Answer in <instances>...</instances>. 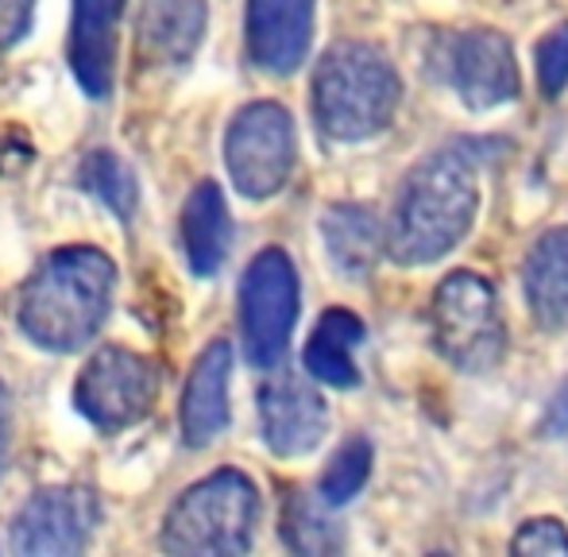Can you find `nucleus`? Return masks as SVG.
I'll list each match as a JSON object with an SVG mask.
<instances>
[{
  "mask_svg": "<svg viewBox=\"0 0 568 557\" xmlns=\"http://www.w3.org/2000/svg\"><path fill=\"white\" fill-rule=\"evenodd\" d=\"M476 210V159L460 143L434 151L398 186L390 221L383 225V252L406 267L434 264L468 236Z\"/></svg>",
  "mask_w": 568,
  "mask_h": 557,
  "instance_id": "obj_1",
  "label": "nucleus"
},
{
  "mask_svg": "<svg viewBox=\"0 0 568 557\" xmlns=\"http://www.w3.org/2000/svg\"><path fill=\"white\" fill-rule=\"evenodd\" d=\"M116 294V264L101 249H59L31 272L16 298V322L47 353H74L105 325Z\"/></svg>",
  "mask_w": 568,
  "mask_h": 557,
  "instance_id": "obj_2",
  "label": "nucleus"
},
{
  "mask_svg": "<svg viewBox=\"0 0 568 557\" xmlns=\"http://www.w3.org/2000/svg\"><path fill=\"white\" fill-rule=\"evenodd\" d=\"M403 82L372 43H333L314 70V121L329 140H372L395 121Z\"/></svg>",
  "mask_w": 568,
  "mask_h": 557,
  "instance_id": "obj_3",
  "label": "nucleus"
},
{
  "mask_svg": "<svg viewBox=\"0 0 568 557\" xmlns=\"http://www.w3.org/2000/svg\"><path fill=\"white\" fill-rule=\"evenodd\" d=\"M260 519V492L236 468L197 480L166 512L163 550L190 557H232L252 546Z\"/></svg>",
  "mask_w": 568,
  "mask_h": 557,
  "instance_id": "obj_4",
  "label": "nucleus"
},
{
  "mask_svg": "<svg viewBox=\"0 0 568 557\" xmlns=\"http://www.w3.org/2000/svg\"><path fill=\"white\" fill-rule=\"evenodd\" d=\"M429 333L453 368L468 376L491 372L507 353V325L495 286L476 272H449L429 302Z\"/></svg>",
  "mask_w": 568,
  "mask_h": 557,
  "instance_id": "obj_5",
  "label": "nucleus"
},
{
  "mask_svg": "<svg viewBox=\"0 0 568 557\" xmlns=\"http://www.w3.org/2000/svg\"><path fill=\"white\" fill-rule=\"evenodd\" d=\"M298 322V272L283 249H263L240 278V337L255 368H275Z\"/></svg>",
  "mask_w": 568,
  "mask_h": 557,
  "instance_id": "obj_6",
  "label": "nucleus"
},
{
  "mask_svg": "<svg viewBox=\"0 0 568 557\" xmlns=\"http://www.w3.org/2000/svg\"><path fill=\"white\" fill-rule=\"evenodd\" d=\"M294 159H298V140H294V121L275 101H255L244 105L229 124L225 136V163L229 179L252 202L275 198L291 182Z\"/></svg>",
  "mask_w": 568,
  "mask_h": 557,
  "instance_id": "obj_7",
  "label": "nucleus"
},
{
  "mask_svg": "<svg viewBox=\"0 0 568 557\" xmlns=\"http://www.w3.org/2000/svg\"><path fill=\"white\" fill-rule=\"evenodd\" d=\"M159 384L163 379L155 361L128 348H101L78 376L74 403L90 426H98L101 434H116L148 418L159 399Z\"/></svg>",
  "mask_w": 568,
  "mask_h": 557,
  "instance_id": "obj_8",
  "label": "nucleus"
},
{
  "mask_svg": "<svg viewBox=\"0 0 568 557\" xmlns=\"http://www.w3.org/2000/svg\"><path fill=\"white\" fill-rule=\"evenodd\" d=\"M434 59L442 78L453 85V93L471 113H487V109H499L510 98H518L515 47H510V39L503 31L468 28L442 36Z\"/></svg>",
  "mask_w": 568,
  "mask_h": 557,
  "instance_id": "obj_9",
  "label": "nucleus"
},
{
  "mask_svg": "<svg viewBox=\"0 0 568 557\" xmlns=\"http://www.w3.org/2000/svg\"><path fill=\"white\" fill-rule=\"evenodd\" d=\"M101 504L82 484L43 488L20 507L12 523V550L20 557H74L90 546Z\"/></svg>",
  "mask_w": 568,
  "mask_h": 557,
  "instance_id": "obj_10",
  "label": "nucleus"
},
{
  "mask_svg": "<svg viewBox=\"0 0 568 557\" xmlns=\"http://www.w3.org/2000/svg\"><path fill=\"white\" fill-rule=\"evenodd\" d=\"M260 426L275 457H306L310 449L322 445L329 411H325L322 392L306 376L275 372L260 387Z\"/></svg>",
  "mask_w": 568,
  "mask_h": 557,
  "instance_id": "obj_11",
  "label": "nucleus"
},
{
  "mask_svg": "<svg viewBox=\"0 0 568 557\" xmlns=\"http://www.w3.org/2000/svg\"><path fill=\"white\" fill-rule=\"evenodd\" d=\"M247 54L267 74H294L314 39V0H247Z\"/></svg>",
  "mask_w": 568,
  "mask_h": 557,
  "instance_id": "obj_12",
  "label": "nucleus"
},
{
  "mask_svg": "<svg viewBox=\"0 0 568 557\" xmlns=\"http://www.w3.org/2000/svg\"><path fill=\"white\" fill-rule=\"evenodd\" d=\"M205 20V0H143L135 20L143 59L159 67H186L202 47Z\"/></svg>",
  "mask_w": 568,
  "mask_h": 557,
  "instance_id": "obj_13",
  "label": "nucleus"
},
{
  "mask_svg": "<svg viewBox=\"0 0 568 557\" xmlns=\"http://www.w3.org/2000/svg\"><path fill=\"white\" fill-rule=\"evenodd\" d=\"M229 376H232V345L213 341L197 356L194 372L182 392V437L186 445H210L229 426Z\"/></svg>",
  "mask_w": 568,
  "mask_h": 557,
  "instance_id": "obj_14",
  "label": "nucleus"
},
{
  "mask_svg": "<svg viewBox=\"0 0 568 557\" xmlns=\"http://www.w3.org/2000/svg\"><path fill=\"white\" fill-rule=\"evenodd\" d=\"M113 16H116L113 0H74L67 62L74 70L78 85L90 98H109V90H113V62H116Z\"/></svg>",
  "mask_w": 568,
  "mask_h": 557,
  "instance_id": "obj_15",
  "label": "nucleus"
},
{
  "mask_svg": "<svg viewBox=\"0 0 568 557\" xmlns=\"http://www.w3.org/2000/svg\"><path fill=\"white\" fill-rule=\"evenodd\" d=\"M523 286L534 322L546 333H561L568 325V225L549 229L534 241Z\"/></svg>",
  "mask_w": 568,
  "mask_h": 557,
  "instance_id": "obj_16",
  "label": "nucleus"
},
{
  "mask_svg": "<svg viewBox=\"0 0 568 557\" xmlns=\"http://www.w3.org/2000/svg\"><path fill=\"white\" fill-rule=\"evenodd\" d=\"M232 217L217 182H197L182 205V249L194 275H213L229 256Z\"/></svg>",
  "mask_w": 568,
  "mask_h": 557,
  "instance_id": "obj_17",
  "label": "nucleus"
},
{
  "mask_svg": "<svg viewBox=\"0 0 568 557\" xmlns=\"http://www.w3.org/2000/svg\"><path fill=\"white\" fill-rule=\"evenodd\" d=\"M322 236L333 267L348 278H364L383 256V225L372 213V205H329L322 217Z\"/></svg>",
  "mask_w": 568,
  "mask_h": 557,
  "instance_id": "obj_18",
  "label": "nucleus"
},
{
  "mask_svg": "<svg viewBox=\"0 0 568 557\" xmlns=\"http://www.w3.org/2000/svg\"><path fill=\"white\" fill-rule=\"evenodd\" d=\"M364 345V322H359L352 310L333 306L322 314V322L314 325L306 341V372L317 379V384H329V387H356L359 384V372L352 353Z\"/></svg>",
  "mask_w": 568,
  "mask_h": 557,
  "instance_id": "obj_19",
  "label": "nucleus"
},
{
  "mask_svg": "<svg viewBox=\"0 0 568 557\" xmlns=\"http://www.w3.org/2000/svg\"><path fill=\"white\" fill-rule=\"evenodd\" d=\"M283 538L294 554H333L341 550L337 523L325 515V504H314L294 492L283 507Z\"/></svg>",
  "mask_w": 568,
  "mask_h": 557,
  "instance_id": "obj_20",
  "label": "nucleus"
},
{
  "mask_svg": "<svg viewBox=\"0 0 568 557\" xmlns=\"http://www.w3.org/2000/svg\"><path fill=\"white\" fill-rule=\"evenodd\" d=\"M367 476H372V442L356 434L329 457L322 480H317V496L325 507H341L364 488Z\"/></svg>",
  "mask_w": 568,
  "mask_h": 557,
  "instance_id": "obj_21",
  "label": "nucleus"
},
{
  "mask_svg": "<svg viewBox=\"0 0 568 557\" xmlns=\"http://www.w3.org/2000/svg\"><path fill=\"white\" fill-rule=\"evenodd\" d=\"M78 182H82L93 198H101V202H105L116 217H124V221L132 217V210H135V174L120 163L116 151H105V148L90 151V155H85V163H82V171H78Z\"/></svg>",
  "mask_w": 568,
  "mask_h": 557,
  "instance_id": "obj_22",
  "label": "nucleus"
},
{
  "mask_svg": "<svg viewBox=\"0 0 568 557\" xmlns=\"http://www.w3.org/2000/svg\"><path fill=\"white\" fill-rule=\"evenodd\" d=\"M538 82L546 98H557L568 85V23H557L538 43Z\"/></svg>",
  "mask_w": 568,
  "mask_h": 557,
  "instance_id": "obj_23",
  "label": "nucleus"
},
{
  "mask_svg": "<svg viewBox=\"0 0 568 557\" xmlns=\"http://www.w3.org/2000/svg\"><path fill=\"white\" fill-rule=\"evenodd\" d=\"M510 550L568 557V530L557 519H530V523H523V530H518L515 538H510Z\"/></svg>",
  "mask_w": 568,
  "mask_h": 557,
  "instance_id": "obj_24",
  "label": "nucleus"
},
{
  "mask_svg": "<svg viewBox=\"0 0 568 557\" xmlns=\"http://www.w3.org/2000/svg\"><path fill=\"white\" fill-rule=\"evenodd\" d=\"M31 12H36V0H0V62L28 36Z\"/></svg>",
  "mask_w": 568,
  "mask_h": 557,
  "instance_id": "obj_25",
  "label": "nucleus"
},
{
  "mask_svg": "<svg viewBox=\"0 0 568 557\" xmlns=\"http://www.w3.org/2000/svg\"><path fill=\"white\" fill-rule=\"evenodd\" d=\"M541 429H546L549 437L568 434V384H561V392H557L554 399H549L546 418H541Z\"/></svg>",
  "mask_w": 568,
  "mask_h": 557,
  "instance_id": "obj_26",
  "label": "nucleus"
},
{
  "mask_svg": "<svg viewBox=\"0 0 568 557\" xmlns=\"http://www.w3.org/2000/svg\"><path fill=\"white\" fill-rule=\"evenodd\" d=\"M8 392L0 384V473H4V453H8Z\"/></svg>",
  "mask_w": 568,
  "mask_h": 557,
  "instance_id": "obj_27",
  "label": "nucleus"
},
{
  "mask_svg": "<svg viewBox=\"0 0 568 557\" xmlns=\"http://www.w3.org/2000/svg\"><path fill=\"white\" fill-rule=\"evenodd\" d=\"M113 4H120V0H113Z\"/></svg>",
  "mask_w": 568,
  "mask_h": 557,
  "instance_id": "obj_28",
  "label": "nucleus"
}]
</instances>
